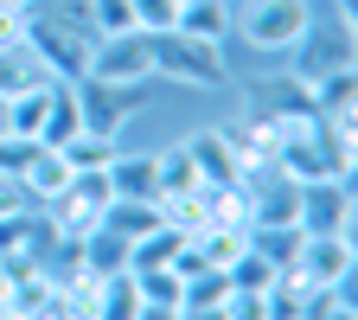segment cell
<instances>
[{"label": "cell", "instance_id": "6da1fadb", "mask_svg": "<svg viewBox=\"0 0 358 320\" xmlns=\"http://www.w3.org/2000/svg\"><path fill=\"white\" fill-rule=\"evenodd\" d=\"M352 122H320V116H288L282 134V173L288 179H352Z\"/></svg>", "mask_w": 358, "mask_h": 320}, {"label": "cell", "instance_id": "7a4b0ae2", "mask_svg": "<svg viewBox=\"0 0 358 320\" xmlns=\"http://www.w3.org/2000/svg\"><path fill=\"white\" fill-rule=\"evenodd\" d=\"M313 26V0H231V39H243L250 52L288 58Z\"/></svg>", "mask_w": 358, "mask_h": 320}, {"label": "cell", "instance_id": "3957f363", "mask_svg": "<svg viewBox=\"0 0 358 320\" xmlns=\"http://www.w3.org/2000/svg\"><path fill=\"white\" fill-rule=\"evenodd\" d=\"M154 77H173L186 90H224L231 83V64H224V45L192 39V32H154Z\"/></svg>", "mask_w": 358, "mask_h": 320}, {"label": "cell", "instance_id": "277c9868", "mask_svg": "<svg viewBox=\"0 0 358 320\" xmlns=\"http://www.w3.org/2000/svg\"><path fill=\"white\" fill-rule=\"evenodd\" d=\"M96 83H128V90H148L154 77V32L128 26V32H103L96 45H90V71Z\"/></svg>", "mask_w": 358, "mask_h": 320}, {"label": "cell", "instance_id": "5b68a950", "mask_svg": "<svg viewBox=\"0 0 358 320\" xmlns=\"http://www.w3.org/2000/svg\"><path fill=\"white\" fill-rule=\"evenodd\" d=\"M32 52H38V64L45 71H52L58 83H77L83 71H90V45H96V32H90V26H71L64 13H32Z\"/></svg>", "mask_w": 358, "mask_h": 320}, {"label": "cell", "instance_id": "8992f818", "mask_svg": "<svg viewBox=\"0 0 358 320\" xmlns=\"http://www.w3.org/2000/svg\"><path fill=\"white\" fill-rule=\"evenodd\" d=\"M109 167L103 173H71V186L45 205V218H52V231L58 237H83V231H96L103 224V211H109Z\"/></svg>", "mask_w": 358, "mask_h": 320}, {"label": "cell", "instance_id": "52a82bcc", "mask_svg": "<svg viewBox=\"0 0 358 320\" xmlns=\"http://www.w3.org/2000/svg\"><path fill=\"white\" fill-rule=\"evenodd\" d=\"M294 276L307 288H352V231H301Z\"/></svg>", "mask_w": 358, "mask_h": 320}, {"label": "cell", "instance_id": "ba28073f", "mask_svg": "<svg viewBox=\"0 0 358 320\" xmlns=\"http://www.w3.org/2000/svg\"><path fill=\"white\" fill-rule=\"evenodd\" d=\"M71 97H77V116H83V128L109 134V141H122V128L134 122V109L148 103L141 90H128V83H96V77H77V83H71Z\"/></svg>", "mask_w": 358, "mask_h": 320}, {"label": "cell", "instance_id": "9c48e42d", "mask_svg": "<svg viewBox=\"0 0 358 320\" xmlns=\"http://www.w3.org/2000/svg\"><path fill=\"white\" fill-rule=\"evenodd\" d=\"M345 64H352V26H345V20H333V26L313 20L307 39L288 52V77H294V83H313V77L345 71Z\"/></svg>", "mask_w": 358, "mask_h": 320}, {"label": "cell", "instance_id": "30bf717a", "mask_svg": "<svg viewBox=\"0 0 358 320\" xmlns=\"http://www.w3.org/2000/svg\"><path fill=\"white\" fill-rule=\"evenodd\" d=\"M301 231H352V179H301Z\"/></svg>", "mask_w": 358, "mask_h": 320}, {"label": "cell", "instance_id": "8fae6325", "mask_svg": "<svg viewBox=\"0 0 358 320\" xmlns=\"http://www.w3.org/2000/svg\"><path fill=\"white\" fill-rule=\"evenodd\" d=\"M301 90H307V103H313V116H320V122H358V71H352V64L313 77V83H301Z\"/></svg>", "mask_w": 358, "mask_h": 320}, {"label": "cell", "instance_id": "7c38bea8", "mask_svg": "<svg viewBox=\"0 0 358 320\" xmlns=\"http://www.w3.org/2000/svg\"><path fill=\"white\" fill-rule=\"evenodd\" d=\"M186 154H192V167H199L205 186H231V179L243 173L237 167V148H231V128H199L192 141H186Z\"/></svg>", "mask_w": 358, "mask_h": 320}, {"label": "cell", "instance_id": "4fadbf2b", "mask_svg": "<svg viewBox=\"0 0 358 320\" xmlns=\"http://www.w3.org/2000/svg\"><path fill=\"white\" fill-rule=\"evenodd\" d=\"M52 97H58V83H32V90H20V97H7V134L13 141H45Z\"/></svg>", "mask_w": 358, "mask_h": 320}, {"label": "cell", "instance_id": "5bb4252c", "mask_svg": "<svg viewBox=\"0 0 358 320\" xmlns=\"http://www.w3.org/2000/svg\"><path fill=\"white\" fill-rule=\"evenodd\" d=\"M20 186H26V199H32V205H52V199L71 186V167H64V154L38 141V148L26 154V167H20Z\"/></svg>", "mask_w": 358, "mask_h": 320}, {"label": "cell", "instance_id": "9a60e30c", "mask_svg": "<svg viewBox=\"0 0 358 320\" xmlns=\"http://www.w3.org/2000/svg\"><path fill=\"white\" fill-rule=\"evenodd\" d=\"M77 263H83V276H115V269H128V237L96 224V231L77 237Z\"/></svg>", "mask_w": 358, "mask_h": 320}, {"label": "cell", "instance_id": "2e32d148", "mask_svg": "<svg viewBox=\"0 0 358 320\" xmlns=\"http://www.w3.org/2000/svg\"><path fill=\"white\" fill-rule=\"evenodd\" d=\"M90 320H141V288H134L128 269H115V276H96V301H90Z\"/></svg>", "mask_w": 358, "mask_h": 320}, {"label": "cell", "instance_id": "e0dca14e", "mask_svg": "<svg viewBox=\"0 0 358 320\" xmlns=\"http://www.w3.org/2000/svg\"><path fill=\"white\" fill-rule=\"evenodd\" d=\"M32 83H58L52 71L38 64L32 39H20V45H0V97H20V90H32Z\"/></svg>", "mask_w": 358, "mask_h": 320}, {"label": "cell", "instance_id": "ac0fdd59", "mask_svg": "<svg viewBox=\"0 0 358 320\" xmlns=\"http://www.w3.org/2000/svg\"><path fill=\"white\" fill-rule=\"evenodd\" d=\"M109 193L115 199H160V186H154V154H115L109 160Z\"/></svg>", "mask_w": 358, "mask_h": 320}, {"label": "cell", "instance_id": "d6986e66", "mask_svg": "<svg viewBox=\"0 0 358 320\" xmlns=\"http://www.w3.org/2000/svg\"><path fill=\"white\" fill-rule=\"evenodd\" d=\"M173 32H192V39L224 45V39H231V0H186L179 20H173Z\"/></svg>", "mask_w": 358, "mask_h": 320}, {"label": "cell", "instance_id": "ffe728a7", "mask_svg": "<svg viewBox=\"0 0 358 320\" xmlns=\"http://www.w3.org/2000/svg\"><path fill=\"white\" fill-rule=\"evenodd\" d=\"M58 154H64L71 173H103V167L122 154V141H109V134H96V128H77L71 141H58Z\"/></svg>", "mask_w": 358, "mask_h": 320}, {"label": "cell", "instance_id": "44dd1931", "mask_svg": "<svg viewBox=\"0 0 358 320\" xmlns=\"http://www.w3.org/2000/svg\"><path fill=\"white\" fill-rule=\"evenodd\" d=\"M154 186H160V199H173V193H199V186H205L199 167H192V154H186V141H173L166 154H154Z\"/></svg>", "mask_w": 358, "mask_h": 320}, {"label": "cell", "instance_id": "7402d4cb", "mask_svg": "<svg viewBox=\"0 0 358 320\" xmlns=\"http://www.w3.org/2000/svg\"><path fill=\"white\" fill-rule=\"evenodd\" d=\"M134 288H141V307H179L186 301V282H179V269H128Z\"/></svg>", "mask_w": 358, "mask_h": 320}, {"label": "cell", "instance_id": "603a6c76", "mask_svg": "<svg viewBox=\"0 0 358 320\" xmlns=\"http://www.w3.org/2000/svg\"><path fill=\"white\" fill-rule=\"evenodd\" d=\"M224 295H231V276L211 269V263H199L186 276V301H179V307H224Z\"/></svg>", "mask_w": 358, "mask_h": 320}, {"label": "cell", "instance_id": "cb8c5ba5", "mask_svg": "<svg viewBox=\"0 0 358 320\" xmlns=\"http://www.w3.org/2000/svg\"><path fill=\"white\" fill-rule=\"evenodd\" d=\"M77 128H83V116H77V97H71V83H58V97H52V122H45V148L71 141Z\"/></svg>", "mask_w": 358, "mask_h": 320}, {"label": "cell", "instance_id": "d4e9b609", "mask_svg": "<svg viewBox=\"0 0 358 320\" xmlns=\"http://www.w3.org/2000/svg\"><path fill=\"white\" fill-rule=\"evenodd\" d=\"M301 320H358L352 314V288H313L307 307H301Z\"/></svg>", "mask_w": 358, "mask_h": 320}, {"label": "cell", "instance_id": "484cf974", "mask_svg": "<svg viewBox=\"0 0 358 320\" xmlns=\"http://www.w3.org/2000/svg\"><path fill=\"white\" fill-rule=\"evenodd\" d=\"M128 13H134V26H141V32H173L179 0H128Z\"/></svg>", "mask_w": 358, "mask_h": 320}, {"label": "cell", "instance_id": "4316f807", "mask_svg": "<svg viewBox=\"0 0 358 320\" xmlns=\"http://www.w3.org/2000/svg\"><path fill=\"white\" fill-rule=\"evenodd\" d=\"M224 320H268V288H231L224 295Z\"/></svg>", "mask_w": 358, "mask_h": 320}, {"label": "cell", "instance_id": "83f0119b", "mask_svg": "<svg viewBox=\"0 0 358 320\" xmlns=\"http://www.w3.org/2000/svg\"><path fill=\"white\" fill-rule=\"evenodd\" d=\"M83 7H90V26H96V39H103V32H128V26H134L128 0H83Z\"/></svg>", "mask_w": 358, "mask_h": 320}, {"label": "cell", "instance_id": "f1b7e54d", "mask_svg": "<svg viewBox=\"0 0 358 320\" xmlns=\"http://www.w3.org/2000/svg\"><path fill=\"white\" fill-rule=\"evenodd\" d=\"M32 13L38 7H0V45H20L32 32Z\"/></svg>", "mask_w": 358, "mask_h": 320}, {"label": "cell", "instance_id": "f546056e", "mask_svg": "<svg viewBox=\"0 0 358 320\" xmlns=\"http://www.w3.org/2000/svg\"><path fill=\"white\" fill-rule=\"evenodd\" d=\"M32 199H26V186H20V179L13 173H0V218H13V211H26Z\"/></svg>", "mask_w": 358, "mask_h": 320}, {"label": "cell", "instance_id": "4dcf8cb0", "mask_svg": "<svg viewBox=\"0 0 358 320\" xmlns=\"http://www.w3.org/2000/svg\"><path fill=\"white\" fill-rule=\"evenodd\" d=\"M141 320H179V307H141Z\"/></svg>", "mask_w": 358, "mask_h": 320}, {"label": "cell", "instance_id": "1f68e13d", "mask_svg": "<svg viewBox=\"0 0 358 320\" xmlns=\"http://www.w3.org/2000/svg\"><path fill=\"white\" fill-rule=\"evenodd\" d=\"M0 7H38V0H0Z\"/></svg>", "mask_w": 358, "mask_h": 320}, {"label": "cell", "instance_id": "d6a6232c", "mask_svg": "<svg viewBox=\"0 0 358 320\" xmlns=\"http://www.w3.org/2000/svg\"><path fill=\"white\" fill-rule=\"evenodd\" d=\"M179 7H186V0H179Z\"/></svg>", "mask_w": 358, "mask_h": 320}]
</instances>
